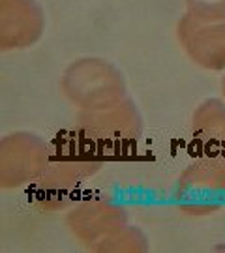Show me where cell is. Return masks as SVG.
I'll return each instance as SVG.
<instances>
[{"label": "cell", "instance_id": "1", "mask_svg": "<svg viewBox=\"0 0 225 253\" xmlns=\"http://www.w3.org/2000/svg\"><path fill=\"white\" fill-rule=\"evenodd\" d=\"M75 133L87 150L118 156L143 133V118L130 100L96 111H83Z\"/></svg>", "mask_w": 225, "mask_h": 253}, {"label": "cell", "instance_id": "2", "mask_svg": "<svg viewBox=\"0 0 225 253\" xmlns=\"http://www.w3.org/2000/svg\"><path fill=\"white\" fill-rule=\"evenodd\" d=\"M64 96L83 111L117 105L126 96L122 73L107 60L83 58L70 64L62 75Z\"/></svg>", "mask_w": 225, "mask_h": 253}, {"label": "cell", "instance_id": "3", "mask_svg": "<svg viewBox=\"0 0 225 253\" xmlns=\"http://www.w3.org/2000/svg\"><path fill=\"white\" fill-rule=\"evenodd\" d=\"M51 163L45 141L32 133H11L0 143V186L17 188L38 182Z\"/></svg>", "mask_w": 225, "mask_h": 253}, {"label": "cell", "instance_id": "4", "mask_svg": "<svg viewBox=\"0 0 225 253\" xmlns=\"http://www.w3.org/2000/svg\"><path fill=\"white\" fill-rule=\"evenodd\" d=\"M179 40L197 66L212 72L225 70V21L203 23L186 13L179 21Z\"/></svg>", "mask_w": 225, "mask_h": 253}, {"label": "cell", "instance_id": "5", "mask_svg": "<svg viewBox=\"0 0 225 253\" xmlns=\"http://www.w3.org/2000/svg\"><path fill=\"white\" fill-rule=\"evenodd\" d=\"M44 30V13L34 0H0V45L25 49Z\"/></svg>", "mask_w": 225, "mask_h": 253}, {"label": "cell", "instance_id": "6", "mask_svg": "<svg viewBox=\"0 0 225 253\" xmlns=\"http://www.w3.org/2000/svg\"><path fill=\"white\" fill-rule=\"evenodd\" d=\"M68 225L83 244L94 246L118 227L126 225V212L105 201H85L73 207L68 216Z\"/></svg>", "mask_w": 225, "mask_h": 253}, {"label": "cell", "instance_id": "7", "mask_svg": "<svg viewBox=\"0 0 225 253\" xmlns=\"http://www.w3.org/2000/svg\"><path fill=\"white\" fill-rule=\"evenodd\" d=\"M195 145L207 154L225 152V103L222 100L203 101L191 118Z\"/></svg>", "mask_w": 225, "mask_h": 253}, {"label": "cell", "instance_id": "8", "mask_svg": "<svg viewBox=\"0 0 225 253\" xmlns=\"http://www.w3.org/2000/svg\"><path fill=\"white\" fill-rule=\"evenodd\" d=\"M180 184L184 191L195 190L210 195V199H214V195L225 197V152L199 158L182 174Z\"/></svg>", "mask_w": 225, "mask_h": 253}, {"label": "cell", "instance_id": "9", "mask_svg": "<svg viewBox=\"0 0 225 253\" xmlns=\"http://www.w3.org/2000/svg\"><path fill=\"white\" fill-rule=\"evenodd\" d=\"M99 169V163L90 162V160H68V162H51L44 176L38 180L40 188L44 191H70L75 186H79L85 178Z\"/></svg>", "mask_w": 225, "mask_h": 253}, {"label": "cell", "instance_id": "10", "mask_svg": "<svg viewBox=\"0 0 225 253\" xmlns=\"http://www.w3.org/2000/svg\"><path fill=\"white\" fill-rule=\"evenodd\" d=\"M188 15L203 23L225 21V0H186Z\"/></svg>", "mask_w": 225, "mask_h": 253}, {"label": "cell", "instance_id": "11", "mask_svg": "<svg viewBox=\"0 0 225 253\" xmlns=\"http://www.w3.org/2000/svg\"><path fill=\"white\" fill-rule=\"evenodd\" d=\"M222 92H224V96H225V77H224V81H222Z\"/></svg>", "mask_w": 225, "mask_h": 253}]
</instances>
